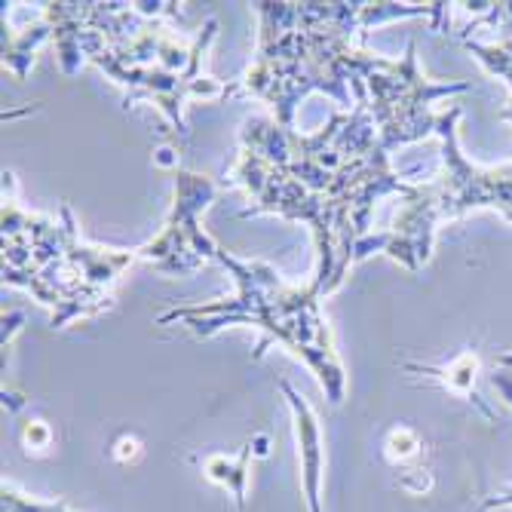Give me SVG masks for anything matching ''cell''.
Returning a JSON list of instances; mask_svg holds the SVG:
<instances>
[{"label": "cell", "instance_id": "3", "mask_svg": "<svg viewBox=\"0 0 512 512\" xmlns=\"http://www.w3.org/2000/svg\"><path fill=\"white\" fill-rule=\"evenodd\" d=\"M163 7L169 4H46L43 19L53 28L65 74H74L89 59L126 86V105L145 99L184 132V102L191 96L221 99L237 86H221L200 68L218 22L209 19L188 46L157 19Z\"/></svg>", "mask_w": 512, "mask_h": 512}, {"label": "cell", "instance_id": "12", "mask_svg": "<svg viewBox=\"0 0 512 512\" xmlns=\"http://www.w3.org/2000/svg\"><path fill=\"white\" fill-rule=\"evenodd\" d=\"M4 512H71L62 500H34L4 485Z\"/></svg>", "mask_w": 512, "mask_h": 512}, {"label": "cell", "instance_id": "10", "mask_svg": "<svg viewBox=\"0 0 512 512\" xmlns=\"http://www.w3.org/2000/svg\"><path fill=\"white\" fill-rule=\"evenodd\" d=\"M252 442L240 451V457H224V454H215L206 460V476L218 485H224L230 494H234L237 506L246 503V479H249V457H252Z\"/></svg>", "mask_w": 512, "mask_h": 512}, {"label": "cell", "instance_id": "2", "mask_svg": "<svg viewBox=\"0 0 512 512\" xmlns=\"http://www.w3.org/2000/svg\"><path fill=\"white\" fill-rule=\"evenodd\" d=\"M261 19L258 59L246 71V92L273 108V120L295 129V108L325 92L341 108L365 102V80L384 59L356 46L365 28L424 16L448 22V4H255Z\"/></svg>", "mask_w": 512, "mask_h": 512}, {"label": "cell", "instance_id": "17", "mask_svg": "<svg viewBox=\"0 0 512 512\" xmlns=\"http://www.w3.org/2000/svg\"><path fill=\"white\" fill-rule=\"evenodd\" d=\"M16 322H22V316L19 313H10V316H4V347H7V341H10V335L19 329Z\"/></svg>", "mask_w": 512, "mask_h": 512}, {"label": "cell", "instance_id": "1", "mask_svg": "<svg viewBox=\"0 0 512 512\" xmlns=\"http://www.w3.org/2000/svg\"><path fill=\"white\" fill-rule=\"evenodd\" d=\"M234 184L255 203L243 218L273 212L310 224L319 255L313 283L322 298L344 283L375 203L411 191V181L390 166L365 102L350 114H332L316 132H295L267 117L246 120Z\"/></svg>", "mask_w": 512, "mask_h": 512}, {"label": "cell", "instance_id": "9", "mask_svg": "<svg viewBox=\"0 0 512 512\" xmlns=\"http://www.w3.org/2000/svg\"><path fill=\"white\" fill-rule=\"evenodd\" d=\"M279 390L286 393V402L295 414V433H298V448H301V476H304V494H307V506L310 512H322V494H319V482H322V430L313 408L307 405V399L289 384L283 381Z\"/></svg>", "mask_w": 512, "mask_h": 512}, {"label": "cell", "instance_id": "7", "mask_svg": "<svg viewBox=\"0 0 512 512\" xmlns=\"http://www.w3.org/2000/svg\"><path fill=\"white\" fill-rule=\"evenodd\" d=\"M215 200V181L197 172L175 175V206L160 234L138 249V258L169 276H188L218 258V243L200 227V215Z\"/></svg>", "mask_w": 512, "mask_h": 512}, {"label": "cell", "instance_id": "18", "mask_svg": "<svg viewBox=\"0 0 512 512\" xmlns=\"http://www.w3.org/2000/svg\"><path fill=\"white\" fill-rule=\"evenodd\" d=\"M497 365H512V353H503V356H497Z\"/></svg>", "mask_w": 512, "mask_h": 512}, {"label": "cell", "instance_id": "13", "mask_svg": "<svg viewBox=\"0 0 512 512\" xmlns=\"http://www.w3.org/2000/svg\"><path fill=\"white\" fill-rule=\"evenodd\" d=\"M417 451H421V439H417L411 430L399 427V430H393V433H390V439H387V454H390V457H396V454H399V463H402V460L414 457Z\"/></svg>", "mask_w": 512, "mask_h": 512}, {"label": "cell", "instance_id": "15", "mask_svg": "<svg viewBox=\"0 0 512 512\" xmlns=\"http://www.w3.org/2000/svg\"><path fill=\"white\" fill-rule=\"evenodd\" d=\"M503 506H512V488H506V491H497V494L485 497V500L479 503V509H476V512H491V509H503Z\"/></svg>", "mask_w": 512, "mask_h": 512}, {"label": "cell", "instance_id": "5", "mask_svg": "<svg viewBox=\"0 0 512 512\" xmlns=\"http://www.w3.org/2000/svg\"><path fill=\"white\" fill-rule=\"evenodd\" d=\"M457 120L439 132L442 172L433 181L411 184V191L402 197V209L396 212L393 230L368 234L356 246V261L368 258L371 252H384L417 273L430 261L439 221L460 218L473 209H497L512 221V163L488 169L470 163L457 145Z\"/></svg>", "mask_w": 512, "mask_h": 512}, {"label": "cell", "instance_id": "14", "mask_svg": "<svg viewBox=\"0 0 512 512\" xmlns=\"http://www.w3.org/2000/svg\"><path fill=\"white\" fill-rule=\"evenodd\" d=\"M488 384L500 393V399L506 405H512V365H494L488 375Z\"/></svg>", "mask_w": 512, "mask_h": 512}, {"label": "cell", "instance_id": "11", "mask_svg": "<svg viewBox=\"0 0 512 512\" xmlns=\"http://www.w3.org/2000/svg\"><path fill=\"white\" fill-rule=\"evenodd\" d=\"M46 37H53V28H50V22L43 19L40 25L22 31L19 37H13V40L4 46V65H7L19 80L28 77V68H31V62H34V50H37V46H40Z\"/></svg>", "mask_w": 512, "mask_h": 512}, {"label": "cell", "instance_id": "8", "mask_svg": "<svg viewBox=\"0 0 512 512\" xmlns=\"http://www.w3.org/2000/svg\"><path fill=\"white\" fill-rule=\"evenodd\" d=\"M467 10H479L482 19H476L473 25L463 28V37H467L473 28H479L482 22L494 25V28H503L506 37L500 43H476V40H463L467 43V50L500 80H506L509 86V105L500 111V120H509L512 123V4H467Z\"/></svg>", "mask_w": 512, "mask_h": 512}, {"label": "cell", "instance_id": "6", "mask_svg": "<svg viewBox=\"0 0 512 512\" xmlns=\"http://www.w3.org/2000/svg\"><path fill=\"white\" fill-rule=\"evenodd\" d=\"M473 83H433L417 68V46L408 43L402 62L384 59V65L365 80V105L378 126V138L387 154L402 145H414L421 138L439 135L451 120L463 111L454 105L451 111L436 114L430 105L439 99L463 96Z\"/></svg>", "mask_w": 512, "mask_h": 512}, {"label": "cell", "instance_id": "4", "mask_svg": "<svg viewBox=\"0 0 512 512\" xmlns=\"http://www.w3.org/2000/svg\"><path fill=\"white\" fill-rule=\"evenodd\" d=\"M215 261L234 279L237 295L212 304L172 307L160 313L157 322H181L197 338H212L215 332L227 329V325H255V329L264 332L255 359H261L270 344L286 347L292 356L310 365L319 387L325 390V399L332 405H341L347 375L338 359L329 322H325L319 307L322 292L316 289L313 279L307 286H289L270 264L227 255V249H218Z\"/></svg>", "mask_w": 512, "mask_h": 512}, {"label": "cell", "instance_id": "16", "mask_svg": "<svg viewBox=\"0 0 512 512\" xmlns=\"http://www.w3.org/2000/svg\"><path fill=\"white\" fill-rule=\"evenodd\" d=\"M25 433H34V439H25L28 445H31V442H34V445H46V442H50V430H46L40 421H34Z\"/></svg>", "mask_w": 512, "mask_h": 512}]
</instances>
